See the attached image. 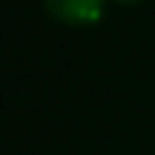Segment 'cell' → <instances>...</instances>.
<instances>
[{
    "label": "cell",
    "mask_w": 155,
    "mask_h": 155,
    "mask_svg": "<svg viewBox=\"0 0 155 155\" xmlns=\"http://www.w3.org/2000/svg\"><path fill=\"white\" fill-rule=\"evenodd\" d=\"M115 3H121V6H132V3H141V0H115Z\"/></svg>",
    "instance_id": "7a4b0ae2"
},
{
    "label": "cell",
    "mask_w": 155,
    "mask_h": 155,
    "mask_svg": "<svg viewBox=\"0 0 155 155\" xmlns=\"http://www.w3.org/2000/svg\"><path fill=\"white\" fill-rule=\"evenodd\" d=\"M104 3L106 0H43L46 12L69 26H86V23L101 20Z\"/></svg>",
    "instance_id": "6da1fadb"
}]
</instances>
